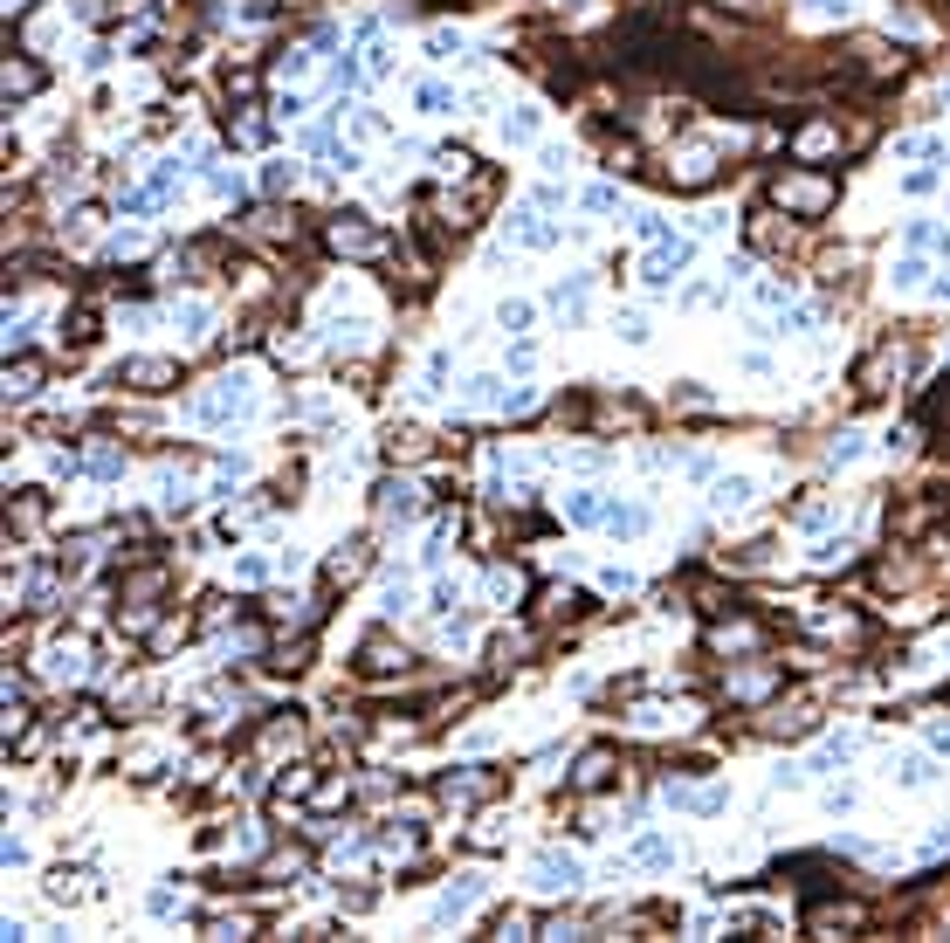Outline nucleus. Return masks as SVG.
I'll list each match as a JSON object with an SVG mask.
<instances>
[{
	"label": "nucleus",
	"instance_id": "obj_1",
	"mask_svg": "<svg viewBox=\"0 0 950 943\" xmlns=\"http://www.w3.org/2000/svg\"><path fill=\"white\" fill-rule=\"evenodd\" d=\"M772 200L792 214V221H820L833 200H840V186H833L827 173H792V166H785V173L772 179Z\"/></svg>",
	"mask_w": 950,
	"mask_h": 943
},
{
	"label": "nucleus",
	"instance_id": "obj_2",
	"mask_svg": "<svg viewBox=\"0 0 950 943\" xmlns=\"http://www.w3.org/2000/svg\"><path fill=\"white\" fill-rule=\"evenodd\" d=\"M324 248L345 255V262H379L393 241H386V228H372L365 214H331V221H324Z\"/></svg>",
	"mask_w": 950,
	"mask_h": 943
},
{
	"label": "nucleus",
	"instance_id": "obj_3",
	"mask_svg": "<svg viewBox=\"0 0 950 943\" xmlns=\"http://www.w3.org/2000/svg\"><path fill=\"white\" fill-rule=\"evenodd\" d=\"M909 372H916V345H909V338H902V345H895V338H882L875 352L854 365V393H882L889 379H909Z\"/></svg>",
	"mask_w": 950,
	"mask_h": 943
},
{
	"label": "nucleus",
	"instance_id": "obj_4",
	"mask_svg": "<svg viewBox=\"0 0 950 943\" xmlns=\"http://www.w3.org/2000/svg\"><path fill=\"white\" fill-rule=\"evenodd\" d=\"M118 386H124V393H173V386H179V365H173V358H124V365H118Z\"/></svg>",
	"mask_w": 950,
	"mask_h": 943
},
{
	"label": "nucleus",
	"instance_id": "obj_5",
	"mask_svg": "<svg viewBox=\"0 0 950 943\" xmlns=\"http://www.w3.org/2000/svg\"><path fill=\"white\" fill-rule=\"evenodd\" d=\"M696 262V241H682V235H668V241H654V255L641 262V276H648V290H668L682 269Z\"/></svg>",
	"mask_w": 950,
	"mask_h": 943
},
{
	"label": "nucleus",
	"instance_id": "obj_6",
	"mask_svg": "<svg viewBox=\"0 0 950 943\" xmlns=\"http://www.w3.org/2000/svg\"><path fill=\"white\" fill-rule=\"evenodd\" d=\"M420 496H427V489H420L414 475H386V482L372 489V510H379V517H400V524H407V517H420V510H427Z\"/></svg>",
	"mask_w": 950,
	"mask_h": 943
},
{
	"label": "nucleus",
	"instance_id": "obj_7",
	"mask_svg": "<svg viewBox=\"0 0 950 943\" xmlns=\"http://www.w3.org/2000/svg\"><path fill=\"white\" fill-rule=\"evenodd\" d=\"M482 895H489V882H482V875H455V882L441 888V902H434V930L462 923V916H469V909L482 902Z\"/></svg>",
	"mask_w": 950,
	"mask_h": 943
},
{
	"label": "nucleus",
	"instance_id": "obj_8",
	"mask_svg": "<svg viewBox=\"0 0 950 943\" xmlns=\"http://www.w3.org/2000/svg\"><path fill=\"white\" fill-rule=\"evenodd\" d=\"M806 930L833 937V930H868V902H806Z\"/></svg>",
	"mask_w": 950,
	"mask_h": 943
},
{
	"label": "nucleus",
	"instance_id": "obj_9",
	"mask_svg": "<svg viewBox=\"0 0 950 943\" xmlns=\"http://www.w3.org/2000/svg\"><path fill=\"white\" fill-rule=\"evenodd\" d=\"M42 83H49V69H42L35 56H7V76H0L7 111H14V104H28V97H42Z\"/></svg>",
	"mask_w": 950,
	"mask_h": 943
},
{
	"label": "nucleus",
	"instance_id": "obj_10",
	"mask_svg": "<svg viewBox=\"0 0 950 943\" xmlns=\"http://www.w3.org/2000/svg\"><path fill=\"white\" fill-rule=\"evenodd\" d=\"M42 379H49V358L7 352V400H35V393H42Z\"/></svg>",
	"mask_w": 950,
	"mask_h": 943
},
{
	"label": "nucleus",
	"instance_id": "obj_11",
	"mask_svg": "<svg viewBox=\"0 0 950 943\" xmlns=\"http://www.w3.org/2000/svg\"><path fill=\"white\" fill-rule=\"evenodd\" d=\"M97 331H104V317H97V303H90V296L62 310V345H69V352H90V345H97Z\"/></svg>",
	"mask_w": 950,
	"mask_h": 943
},
{
	"label": "nucleus",
	"instance_id": "obj_12",
	"mask_svg": "<svg viewBox=\"0 0 950 943\" xmlns=\"http://www.w3.org/2000/svg\"><path fill=\"white\" fill-rule=\"evenodd\" d=\"M407 661H414V654L393 648L386 634H365V641H358V675H400Z\"/></svg>",
	"mask_w": 950,
	"mask_h": 943
},
{
	"label": "nucleus",
	"instance_id": "obj_13",
	"mask_svg": "<svg viewBox=\"0 0 950 943\" xmlns=\"http://www.w3.org/2000/svg\"><path fill=\"white\" fill-rule=\"evenodd\" d=\"M496 792V765H469L462 778H441V799L448 806H475V799H489Z\"/></svg>",
	"mask_w": 950,
	"mask_h": 943
},
{
	"label": "nucleus",
	"instance_id": "obj_14",
	"mask_svg": "<svg viewBox=\"0 0 950 943\" xmlns=\"http://www.w3.org/2000/svg\"><path fill=\"white\" fill-rule=\"evenodd\" d=\"M537 888L544 895H572L579 888V861L572 854H537Z\"/></svg>",
	"mask_w": 950,
	"mask_h": 943
},
{
	"label": "nucleus",
	"instance_id": "obj_15",
	"mask_svg": "<svg viewBox=\"0 0 950 943\" xmlns=\"http://www.w3.org/2000/svg\"><path fill=\"white\" fill-rule=\"evenodd\" d=\"M358 572H365V537H352V544H338V551L324 558V586H352Z\"/></svg>",
	"mask_w": 950,
	"mask_h": 943
},
{
	"label": "nucleus",
	"instance_id": "obj_16",
	"mask_svg": "<svg viewBox=\"0 0 950 943\" xmlns=\"http://www.w3.org/2000/svg\"><path fill=\"white\" fill-rule=\"evenodd\" d=\"M255 744H262V751H297V744H303L297 709H276V723H262V730H255Z\"/></svg>",
	"mask_w": 950,
	"mask_h": 943
},
{
	"label": "nucleus",
	"instance_id": "obj_17",
	"mask_svg": "<svg viewBox=\"0 0 950 943\" xmlns=\"http://www.w3.org/2000/svg\"><path fill=\"white\" fill-rule=\"evenodd\" d=\"M675 186H689V193L716 186V152H703V145H696V152H682V159H675Z\"/></svg>",
	"mask_w": 950,
	"mask_h": 943
},
{
	"label": "nucleus",
	"instance_id": "obj_18",
	"mask_svg": "<svg viewBox=\"0 0 950 943\" xmlns=\"http://www.w3.org/2000/svg\"><path fill=\"white\" fill-rule=\"evenodd\" d=\"M599 785H613V751H606V744L572 765V792H599Z\"/></svg>",
	"mask_w": 950,
	"mask_h": 943
},
{
	"label": "nucleus",
	"instance_id": "obj_19",
	"mask_svg": "<svg viewBox=\"0 0 950 943\" xmlns=\"http://www.w3.org/2000/svg\"><path fill=\"white\" fill-rule=\"evenodd\" d=\"M489 592H496L503 606H524V599H531V572H524V565H496V572H489Z\"/></svg>",
	"mask_w": 950,
	"mask_h": 943
},
{
	"label": "nucleus",
	"instance_id": "obj_20",
	"mask_svg": "<svg viewBox=\"0 0 950 943\" xmlns=\"http://www.w3.org/2000/svg\"><path fill=\"white\" fill-rule=\"evenodd\" d=\"M744 503H751V475H716V489H710L716 517H730V510H744Z\"/></svg>",
	"mask_w": 950,
	"mask_h": 943
},
{
	"label": "nucleus",
	"instance_id": "obj_21",
	"mask_svg": "<svg viewBox=\"0 0 950 943\" xmlns=\"http://www.w3.org/2000/svg\"><path fill=\"white\" fill-rule=\"evenodd\" d=\"M510 235L524 241V248H551V241H558V228H551L537 207H524V214H510Z\"/></svg>",
	"mask_w": 950,
	"mask_h": 943
},
{
	"label": "nucleus",
	"instance_id": "obj_22",
	"mask_svg": "<svg viewBox=\"0 0 950 943\" xmlns=\"http://www.w3.org/2000/svg\"><path fill=\"white\" fill-rule=\"evenodd\" d=\"M49 517V489H21V503H7V524L14 531H35Z\"/></svg>",
	"mask_w": 950,
	"mask_h": 943
},
{
	"label": "nucleus",
	"instance_id": "obj_23",
	"mask_svg": "<svg viewBox=\"0 0 950 943\" xmlns=\"http://www.w3.org/2000/svg\"><path fill=\"white\" fill-rule=\"evenodd\" d=\"M414 104L427 111V118H455V111H462V97H455L448 83H420V90H414Z\"/></svg>",
	"mask_w": 950,
	"mask_h": 943
},
{
	"label": "nucleus",
	"instance_id": "obj_24",
	"mask_svg": "<svg viewBox=\"0 0 950 943\" xmlns=\"http://www.w3.org/2000/svg\"><path fill=\"white\" fill-rule=\"evenodd\" d=\"M537 131H544L537 111H510V118L496 124V138H503V145H537Z\"/></svg>",
	"mask_w": 950,
	"mask_h": 943
},
{
	"label": "nucleus",
	"instance_id": "obj_25",
	"mask_svg": "<svg viewBox=\"0 0 950 943\" xmlns=\"http://www.w3.org/2000/svg\"><path fill=\"white\" fill-rule=\"evenodd\" d=\"M606 531L613 537H641L648 531V510H641V503H606Z\"/></svg>",
	"mask_w": 950,
	"mask_h": 943
},
{
	"label": "nucleus",
	"instance_id": "obj_26",
	"mask_svg": "<svg viewBox=\"0 0 950 943\" xmlns=\"http://www.w3.org/2000/svg\"><path fill=\"white\" fill-rule=\"evenodd\" d=\"M531 303H524V296H503V303H496V324H503V331H510V338H524V331H531Z\"/></svg>",
	"mask_w": 950,
	"mask_h": 943
},
{
	"label": "nucleus",
	"instance_id": "obj_27",
	"mask_svg": "<svg viewBox=\"0 0 950 943\" xmlns=\"http://www.w3.org/2000/svg\"><path fill=\"white\" fill-rule=\"evenodd\" d=\"M386 455H393V462H414V455H427V434H420V427H393V434H386Z\"/></svg>",
	"mask_w": 950,
	"mask_h": 943
},
{
	"label": "nucleus",
	"instance_id": "obj_28",
	"mask_svg": "<svg viewBox=\"0 0 950 943\" xmlns=\"http://www.w3.org/2000/svg\"><path fill=\"white\" fill-rule=\"evenodd\" d=\"M262 193L276 200V193H297V159H269L262 166Z\"/></svg>",
	"mask_w": 950,
	"mask_h": 943
},
{
	"label": "nucleus",
	"instance_id": "obj_29",
	"mask_svg": "<svg viewBox=\"0 0 950 943\" xmlns=\"http://www.w3.org/2000/svg\"><path fill=\"white\" fill-rule=\"evenodd\" d=\"M469 173H475V159L462 145H441V152H434V179H469Z\"/></svg>",
	"mask_w": 950,
	"mask_h": 943
},
{
	"label": "nucleus",
	"instance_id": "obj_30",
	"mask_svg": "<svg viewBox=\"0 0 950 943\" xmlns=\"http://www.w3.org/2000/svg\"><path fill=\"white\" fill-rule=\"evenodd\" d=\"M889 778H895V785H930L937 771H930V758H916V751H909V758H889Z\"/></svg>",
	"mask_w": 950,
	"mask_h": 943
},
{
	"label": "nucleus",
	"instance_id": "obj_31",
	"mask_svg": "<svg viewBox=\"0 0 950 943\" xmlns=\"http://www.w3.org/2000/svg\"><path fill=\"white\" fill-rule=\"evenodd\" d=\"M565 517L572 524H606V503H599L593 489H579V496H565Z\"/></svg>",
	"mask_w": 950,
	"mask_h": 943
},
{
	"label": "nucleus",
	"instance_id": "obj_32",
	"mask_svg": "<svg viewBox=\"0 0 950 943\" xmlns=\"http://www.w3.org/2000/svg\"><path fill=\"white\" fill-rule=\"evenodd\" d=\"M186 634H193V620H186V613H179V620H159V627H152V654H173Z\"/></svg>",
	"mask_w": 950,
	"mask_h": 943
},
{
	"label": "nucleus",
	"instance_id": "obj_33",
	"mask_svg": "<svg viewBox=\"0 0 950 943\" xmlns=\"http://www.w3.org/2000/svg\"><path fill=\"white\" fill-rule=\"evenodd\" d=\"M710 648L730 654V648H758V627H710Z\"/></svg>",
	"mask_w": 950,
	"mask_h": 943
},
{
	"label": "nucleus",
	"instance_id": "obj_34",
	"mask_svg": "<svg viewBox=\"0 0 950 943\" xmlns=\"http://www.w3.org/2000/svg\"><path fill=\"white\" fill-rule=\"evenodd\" d=\"M675 407L682 413H716V393H703L696 379H682V386H675Z\"/></svg>",
	"mask_w": 950,
	"mask_h": 943
},
{
	"label": "nucleus",
	"instance_id": "obj_35",
	"mask_svg": "<svg viewBox=\"0 0 950 943\" xmlns=\"http://www.w3.org/2000/svg\"><path fill=\"white\" fill-rule=\"evenodd\" d=\"M613 331H620L627 345H648V317H641V310H613Z\"/></svg>",
	"mask_w": 950,
	"mask_h": 943
},
{
	"label": "nucleus",
	"instance_id": "obj_36",
	"mask_svg": "<svg viewBox=\"0 0 950 943\" xmlns=\"http://www.w3.org/2000/svg\"><path fill=\"white\" fill-rule=\"evenodd\" d=\"M489 937H531V916H524V909H503V916H489Z\"/></svg>",
	"mask_w": 950,
	"mask_h": 943
},
{
	"label": "nucleus",
	"instance_id": "obj_37",
	"mask_svg": "<svg viewBox=\"0 0 950 943\" xmlns=\"http://www.w3.org/2000/svg\"><path fill=\"white\" fill-rule=\"evenodd\" d=\"M83 475H124V455L118 448H90V455H83Z\"/></svg>",
	"mask_w": 950,
	"mask_h": 943
},
{
	"label": "nucleus",
	"instance_id": "obj_38",
	"mask_svg": "<svg viewBox=\"0 0 950 943\" xmlns=\"http://www.w3.org/2000/svg\"><path fill=\"white\" fill-rule=\"evenodd\" d=\"M427 56H434V62H455V56H462V35H455V28H434V35H427Z\"/></svg>",
	"mask_w": 950,
	"mask_h": 943
},
{
	"label": "nucleus",
	"instance_id": "obj_39",
	"mask_svg": "<svg viewBox=\"0 0 950 943\" xmlns=\"http://www.w3.org/2000/svg\"><path fill=\"white\" fill-rule=\"evenodd\" d=\"M221 90H228V97H241V104H248V97H255V90H262V76H255V69H228V76H221Z\"/></svg>",
	"mask_w": 950,
	"mask_h": 943
},
{
	"label": "nucleus",
	"instance_id": "obj_40",
	"mask_svg": "<svg viewBox=\"0 0 950 943\" xmlns=\"http://www.w3.org/2000/svg\"><path fill=\"white\" fill-rule=\"evenodd\" d=\"M847 558H854L847 537H820V544H813V565H847Z\"/></svg>",
	"mask_w": 950,
	"mask_h": 943
},
{
	"label": "nucleus",
	"instance_id": "obj_41",
	"mask_svg": "<svg viewBox=\"0 0 950 943\" xmlns=\"http://www.w3.org/2000/svg\"><path fill=\"white\" fill-rule=\"evenodd\" d=\"M634 166H641V145H634V138H620V145L606 152V173H634Z\"/></svg>",
	"mask_w": 950,
	"mask_h": 943
},
{
	"label": "nucleus",
	"instance_id": "obj_42",
	"mask_svg": "<svg viewBox=\"0 0 950 943\" xmlns=\"http://www.w3.org/2000/svg\"><path fill=\"white\" fill-rule=\"evenodd\" d=\"M909 248H916V255H930V248H950V235H944V228H930V221H916V228H909Z\"/></svg>",
	"mask_w": 950,
	"mask_h": 943
},
{
	"label": "nucleus",
	"instance_id": "obj_43",
	"mask_svg": "<svg viewBox=\"0 0 950 943\" xmlns=\"http://www.w3.org/2000/svg\"><path fill=\"white\" fill-rule=\"evenodd\" d=\"M414 606V579L400 572V579H386V613H407Z\"/></svg>",
	"mask_w": 950,
	"mask_h": 943
},
{
	"label": "nucleus",
	"instance_id": "obj_44",
	"mask_svg": "<svg viewBox=\"0 0 950 943\" xmlns=\"http://www.w3.org/2000/svg\"><path fill=\"white\" fill-rule=\"evenodd\" d=\"M83 895H90L83 875H56V882H49V902H83Z\"/></svg>",
	"mask_w": 950,
	"mask_h": 943
},
{
	"label": "nucleus",
	"instance_id": "obj_45",
	"mask_svg": "<svg viewBox=\"0 0 950 943\" xmlns=\"http://www.w3.org/2000/svg\"><path fill=\"white\" fill-rule=\"evenodd\" d=\"M937 179H944L937 166H916V173L902 179V193H916V200H923V193H937Z\"/></svg>",
	"mask_w": 950,
	"mask_h": 943
},
{
	"label": "nucleus",
	"instance_id": "obj_46",
	"mask_svg": "<svg viewBox=\"0 0 950 943\" xmlns=\"http://www.w3.org/2000/svg\"><path fill=\"white\" fill-rule=\"evenodd\" d=\"M331 83H338V90H358V83H365V69H358L352 56H338V62H331Z\"/></svg>",
	"mask_w": 950,
	"mask_h": 943
},
{
	"label": "nucleus",
	"instance_id": "obj_47",
	"mask_svg": "<svg viewBox=\"0 0 950 943\" xmlns=\"http://www.w3.org/2000/svg\"><path fill=\"white\" fill-rule=\"evenodd\" d=\"M916 283H923V255H902L895 262V290H916Z\"/></svg>",
	"mask_w": 950,
	"mask_h": 943
},
{
	"label": "nucleus",
	"instance_id": "obj_48",
	"mask_svg": "<svg viewBox=\"0 0 950 943\" xmlns=\"http://www.w3.org/2000/svg\"><path fill=\"white\" fill-rule=\"evenodd\" d=\"M262 131H269V124L255 118V111H248V118H235V124H228V138H235V145H255V138H262Z\"/></svg>",
	"mask_w": 950,
	"mask_h": 943
},
{
	"label": "nucleus",
	"instance_id": "obj_49",
	"mask_svg": "<svg viewBox=\"0 0 950 943\" xmlns=\"http://www.w3.org/2000/svg\"><path fill=\"white\" fill-rule=\"evenodd\" d=\"M861 455V434L847 427V434H833V448H827V462H854Z\"/></svg>",
	"mask_w": 950,
	"mask_h": 943
},
{
	"label": "nucleus",
	"instance_id": "obj_50",
	"mask_svg": "<svg viewBox=\"0 0 950 943\" xmlns=\"http://www.w3.org/2000/svg\"><path fill=\"white\" fill-rule=\"evenodd\" d=\"M235 579H241V586H262V579H269V565H262L255 551H248V558H241V565H235Z\"/></svg>",
	"mask_w": 950,
	"mask_h": 943
},
{
	"label": "nucleus",
	"instance_id": "obj_51",
	"mask_svg": "<svg viewBox=\"0 0 950 943\" xmlns=\"http://www.w3.org/2000/svg\"><path fill=\"white\" fill-rule=\"evenodd\" d=\"M235 21H276V0H241Z\"/></svg>",
	"mask_w": 950,
	"mask_h": 943
},
{
	"label": "nucleus",
	"instance_id": "obj_52",
	"mask_svg": "<svg viewBox=\"0 0 950 943\" xmlns=\"http://www.w3.org/2000/svg\"><path fill=\"white\" fill-rule=\"evenodd\" d=\"M586 207H593V214H613V207H620V186H593Z\"/></svg>",
	"mask_w": 950,
	"mask_h": 943
},
{
	"label": "nucleus",
	"instance_id": "obj_53",
	"mask_svg": "<svg viewBox=\"0 0 950 943\" xmlns=\"http://www.w3.org/2000/svg\"><path fill=\"white\" fill-rule=\"evenodd\" d=\"M345 799H352V785H338V778L317 785V806H345Z\"/></svg>",
	"mask_w": 950,
	"mask_h": 943
},
{
	"label": "nucleus",
	"instance_id": "obj_54",
	"mask_svg": "<svg viewBox=\"0 0 950 943\" xmlns=\"http://www.w3.org/2000/svg\"><path fill=\"white\" fill-rule=\"evenodd\" d=\"M833 517V503H806V510H799V517H792V524H806V531H820V524H827Z\"/></svg>",
	"mask_w": 950,
	"mask_h": 943
},
{
	"label": "nucleus",
	"instance_id": "obj_55",
	"mask_svg": "<svg viewBox=\"0 0 950 943\" xmlns=\"http://www.w3.org/2000/svg\"><path fill=\"white\" fill-rule=\"evenodd\" d=\"M510 365H517V372H531V365H537V345H531V338H517V345H510Z\"/></svg>",
	"mask_w": 950,
	"mask_h": 943
},
{
	"label": "nucleus",
	"instance_id": "obj_56",
	"mask_svg": "<svg viewBox=\"0 0 950 943\" xmlns=\"http://www.w3.org/2000/svg\"><path fill=\"white\" fill-rule=\"evenodd\" d=\"M303 69H310V56H303V49H290V56L276 62V76H303Z\"/></svg>",
	"mask_w": 950,
	"mask_h": 943
},
{
	"label": "nucleus",
	"instance_id": "obj_57",
	"mask_svg": "<svg viewBox=\"0 0 950 943\" xmlns=\"http://www.w3.org/2000/svg\"><path fill=\"white\" fill-rule=\"evenodd\" d=\"M930 296H937V303H950V269L937 276V283H930Z\"/></svg>",
	"mask_w": 950,
	"mask_h": 943
},
{
	"label": "nucleus",
	"instance_id": "obj_58",
	"mask_svg": "<svg viewBox=\"0 0 950 943\" xmlns=\"http://www.w3.org/2000/svg\"><path fill=\"white\" fill-rule=\"evenodd\" d=\"M28 7H35V0H7V14H28Z\"/></svg>",
	"mask_w": 950,
	"mask_h": 943
}]
</instances>
